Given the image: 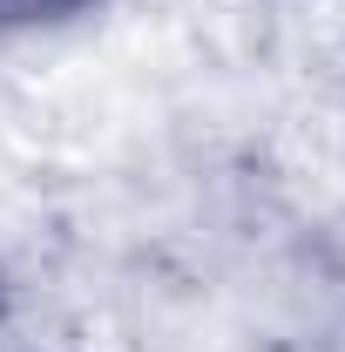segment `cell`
Wrapping results in <instances>:
<instances>
[{
    "mask_svg": "<svg viewBox=\"0 0 345 352\" xmlns=\"http://www.w3.org/2000/svg\"><path fill=\"white\" fill-rule=\"evenodd\" d=\"M88 0H0V28H34V21H61Z\"/></svg>",
    "mask_w": 345,
    "mask_h": 352,
    "instance_id": "obj_1",
    "label": "cell"
}]
</instances>
